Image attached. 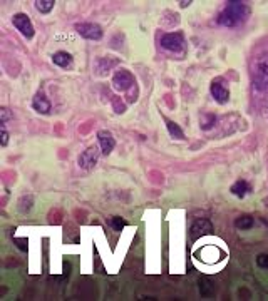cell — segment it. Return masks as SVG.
<instances>
[{
  "instance_id": "cell-6",
  "label": "cell",
  "mask_w": 268,
  "mask_h": 301,
  "mask_svg": "<svg viewBox=\"0 0 268 301\" xmlns=\"http://www.w3.org/2000/svg\"><path fill=\"white\" fill-rule=\"evenodd\" d=\"M159 42H161V47L166 49V50H173V52L181 50L183 44H185L181 34H164Z\"/></svg>"
},
{
  "instance_id": "cell-20",
  "label": "cell",
  "mask_w": 268,
  "mask_h": 301,
  "mask_svg": "<svg viewBox=\"0 0 268 301\" xmlns=\"http://www.w3.org/2000/svg\"><path fill=\"white\" fill-rule=\"evenodd\" d=\"M256 264H258L260 268H263V269H268V254L267 253L260 254V256L256 258Z\"/></svg>"
},
{
  "instance_id": "cell-22",
  "label": "cell",
  "mask_w": 268,
  "mask_h": 301,
  "mask_svg": "<svg viewBox=\"0 0 268 301\" xmlns=\"http://www.w3.org/2000/svg\"><path fill=\"white\" fill-rule=\"evenodd\" d=\"M15 243H17V246H19V249L20 251H27V238L15 239Z\"/></svg>"
},
{
  "instance_id": "cell-8",
  "label": "cell",
  "mask_w": 268,
  "mask_h": 301,
  "mask_svg": "<svg viewBox=\"0 0 268 301\" xmlns=\"http://www.w3.org/2000/svg\"><path fill=\"white\" fill-rule=\"evenodd\" d=\"M97 139H99V144H101V152L102 154H111L116 146V141H114L113 134L109 131H99L97 132Z\"/></svg>"
},
{
  "instance_id": "cell-15",
  "label": "cell",
  "mask_w": 268,
  "mask_h": 301,
  "mask_svg": "<svg viewBox=\"0 0 268 301\" xmlns=\"http://www.w3.org/2000/svg\"><path fill=\"white\" fill-rule=\"evenodd\" d=\"M54 3H56L54 0H36L34 5H36V9L39 10L40 14H49L54 9Z\"/></svg>"
},
{
  "instance_id": "cell-11",
  "label": "cell",
  "mask_w": 268,
  "mask_h": 301,
  "mask_svg": "<svg viewBox=\"0 0 268 301\" xmlns=\"http://www.w3.org/2000/svg\"><path fill=\"white\" fill-rule=\"evenodd\" d=\"M210 91H211V95H213V99L216 100V102H220V104H227L228 102L230 92L221 82H213L211 87H210Z\"/></svg>"
},
{
  "instance_id": "cell-14",
  "label": "cell",
  "mask_w": 268,
  "mask_h": 301,
  "mask_svg": "<svg viewBox=\"0 0 268 301\" xmlns=\"http://www.w3.org/2000/svg\"><path fill=\"white\" fill-rule=\"evenodd\" d=\"M253 225H255L253 218L248 216V214L240 216V218H236V221H235V226L238 227V229H251Z\"/></svg>"
},
{
  "instance_id": "cell-1",
  "label": "cell",
  "mask_w": 268,
  "mask_h": 301,
  "mask_svg": "<svg viewBox=\"0 0 268 301\" xmlns=\"http://www.w3.org/2000/svg\"><path fill=\"white\" fill-rule=\"evenodd\" d=\"M250 15V9L241 2H228L227 9L220 14L218 24L225 27H235L238 24H243Z\"/></svg>"
},
{
  "instance_id": "cell-13",
  "label": "cell",
  "mask_w": 268,
  "mask_h": 301,
  "mask_svg": "<svg viewBox=\"0 0 268 301\" xmlns=\"http://www.w3.org/2000/svg\"><path fill=\"white\" fill-rule=\"evenodd\" d=\"M250 191H251V188L247 181H236V183L231 186V192L236 196V198H245Z\"/></svg>"
},
{
  "instance_id": "cell-3",
  "label": "cell",
  "mask_w": 268,
  "mask_h": 301,
  "mask_svg": "<svg viewBox=\"0 0 268 301\" xmlns=\"http://www.w3.org/2000/svg\"><path fill=\"white\" fill-rule=\"evenodd\" d=\"M12 22H14L15 29H17L19 32H20L24 37H27V38H32V37H34L36 30H34L32 20L29 19V15H25V14H15L14 19H12Z\"/></svg>"
},
{
  "instance_id": "cell-7",
  "label": "cell",
  "mask_w": 268,
  "mask_h": 301,
  "mask_svg": "<svg viewBox=\"0 0 268 301\" xmlns=\"http://www.w3.org/2000/svg\"><path fill=\"white\" fill-rule=\"evenodd\" d=\"M113 84H114V89H117V91H128V89L134 84V77L131 72L122 71L121 69V71H117L116 74H114Z\"/></svg>"
},
{
  "instance_id": "cell-9",
  "label": "cell",
  "mask_w": 268,
  "mask_h": 301,
  "mask_svg": "<svg viewBox=\"0 0 268 301\" xmlns=\"http://www.w3.org/2000/svg\"><path fill=\"white\" fill-rule=\"evenodd\" d=\"M213 231V226L208 219H198L193 226H191V238L193 239H198L205 234H210Z\"/></svg>"
},
{
  "instance_id": "cell-16",
  "label": "cell",
  "mask_w": 268,
  "mask_h": 301,
  "mask_svg": "<svg viewBox=\"0 0 268 301\" xmlns=\"http://www.w3.org/2000/svg\"><path fill=\"white\" fill-rule=\"evenodd\" d=\"M166 127H168V131H170V134H171L173 137H176V139H185V132H183L181 127L176 124V122L168 121V119H166Z\"/></svg>"
},
{
  "instance_id": "cell-10",
  "label": "cell",
  "mask_w": 268,
  "mask_h": 301,
  "mask_svg": "<svg viewBox=\"0 0 268 301\" xmlns=\"http://www.w3.org/2000/svg\"><path fill=\"white\" fill-rule=\"evenodd\" d=\"M32 107H34V109H36L39 114H44V115L51 113V109H52L51 102H49V99L45 97V94H44L42 91L37 92L36 97L32 99Z\"/></svg>"
},
{
  "instance_id": "cell-23",
  "label": "cell",
  "mask_w": 268,
  "mask_h": 301,
  "mask_svg": "<svg viewBox=\"0 0 268 301\" xmlns=\"http://www.w3.org/2000/svg\"><path fill=\"white\" fill-rule=\"evenodd\" d=\"M7 142H9V132L5 129V124H2V146H7Z\"/></svg>"
},
{
  "instance_id": "cell-5",
  "label": "cell",
  "mask_w": 268,
  "mask_h": 301,
  "mask_svg": "<svg viewBox=\"0 0 268 301\" xmlns=\"http://www.w3.org/2000/svg\"><path fill=\"white\" fill-rule=\"evenodd\" d=\"M253 87L256 91H263V89L268 87V60L267 59L260 60L258 65H256Z\"/></svg>"
},
{
  "instance_id": "cell-12",
  "label": "cell",
  "mask_w": 268,
  "mask_h": 301,
  "mask_svg": "<svg viewBox=\"0 0 268 301\" xmlns=\"http://www.w3.org/2000/svg\"><path fill=\"white\" fill-rule=\"evenodd\" d=\"M52 62L59 67L66 69V67H71L72 65V56L69 52H64V50H59L52 56Z\"/></svg>"
},
{
  "instance_id": "cell-19",
  "label": "cell",
  "mask_w": 268,
  "mask_h": 301,
  "mask_svg": "<svg viewBox=\"0 0 268 301\" xmlns=\"http://www.w3.org/2000/svg\"><path fill=\"white\" fill-rule=\"evenodd\" d=\"M30 207H32V198H30V196H24V198L19 201V209H20V213H27V211H30Z\"/></svg>"
},
{
  "instance_id": "cell-17",
  "label": "cell",
  "mask_w": 268,
  "mask_h": 301,
  "mask_svg": "<svg viewBox=\"0 0 268 301\" xmlns=\"http://www.w3.org/2000/svg\"><path fill=\"white\" fill-rule=\"evenodd\" d=\"M111 226H113L114 231H121L128 226V221H126L124 218H119V216H114V218L111 219Z\"/></svg>"
},
{
  "instance_id": "cell-2",
  "label": "cell",
  "mask_w": 268,
  "mask_h": 301,
  "mask_svg": "<svg viewBox=\"0 0 268 301\" xmlns=\"http://www.w3.org/2000/svg\"><path fill=\"white\" fill-rule=\"evenodd\" d=\"M76 30L84 38H89V40H99V38H102V27L99 24H94V22H80V24H76Z\"/></svg>"
},
{
  "instance_id": "cell-18",
  "label": "cell",
  "mask_w": 268,
  "mask_h": 301,
  "mask_svg": "<svg viewBox=\"0 0 268 301\" xmlns=\"http://www.w3.org/2000/svg\"><path fill=\"white\" fill-rule=\"evenodd\" d=\"M213 284L210 283L206 278H201L200 280V291H201V295H205V296H208V295H211L213 293Z\"/></svg>"
},
{
  "instance_id": "cell-21",
  "label": "cell",
  "mask_w": 268,
  "mask_h": 301,
  "mask_svg": "<svg viewBox=\"0 0 268 301\" xmlns=\"http://www.w3.org/2000/svg\"><path fill=\"white\" fill-rule=\"evenodd\" d=\"M0 115H2V124H7V121L14 119V115L10 114V111L7 109V107H2V109H0Z\"/></svg>"
},
{
  "instance_id": "cell-4",
  "label": "cell",
  "mask_w": 268,
  "mask_h": 301,
  "mask_svg": "<svg viewBox=\"0 0 268 301\" xmlns=\"http://www.w3.org/2000/svg\"><path fill=\"white\" fill-rule=\"evenodd\" d=\"M99 154H101V150L96 148V146H91V148H87V149L84 150V152L79 156L77 164H79L82 169H86V171H91V169H94V166L97 164Z\"/></svg>"
}]
</instances>
